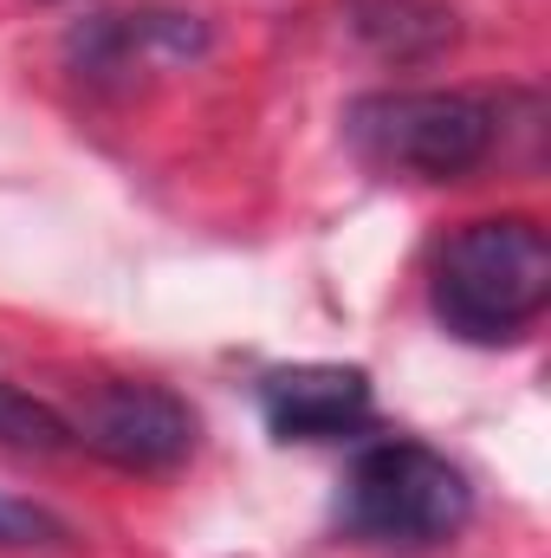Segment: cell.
<instances>
[{
  "label": "cell",
  "instance_id": "6da1fadb",
  "mask_svg": "<svg viewBox=\"0 0 551 558\" xmlns=\"http://www.w3.org/2000/svg\"><path fill=\"white\" fill-rule=\"evenodd\" d=\"M428 305L461 344H513L551 305V241L526 215L467 221L434 247Z\"/></svg>",
  "mask_w": 551,
  "mask_h": 558
},
{
  "label": "cell",
  "instance_id": "7a4b0ae2",
  "mask_svg": "<svg viewBox=\"0 0 551 558\" xmlns=\"http://www.w3.org/2000/svg\"><path fill=\"white\" fill-rule=\"evenodd\" d=\"M351 143L370 169L454 182L474 175L500 143V105L480 92H370L351 105Z\"/></svg>",
  "mask_w": 551,
  "mask_h": 558
},
{
  "label": "cell",
  "instance_id": "3957f363",
  "mask_svg": "<svg viewBox=\"0 0 551 558\" xmlns=\"http://www.w3.org/2000/svg\"><path fill=\"white\" fill-rule=\"evenodd\" d=\"M474 520V487L467 474L409 435L370 441L351 461L344 481V526L357 539H383V546H448L461 526Z\"/></svg>",
  "mask_w": 551,
  "mask_h": 558
},
{
  "label": "cell",
  "instance_id": "277c9868",
  "mask_svg": "<svg viewBox=\"0 0 551 558\" xmlns=\"http://www.w3.org/2000/svg\"><path fill=\"white\" fill-rule=\"evenodd\" d=\"M72 435L91 454H105L111 468L169 474L195 454V410L162 384H105V390H91Z\"/></svg>",
  "mask_w": 551,
  "mask_h": 558
},
{
  "label": "cell",
  "instance_id": "5b68a950",
  "mask_svg": "<svg viewBox=\"0 0 551 558\" xmlns=\"http://www.w3.org/2000/svg\"><path fill=\"white\" fill-rule=\"evenodd\" d=\"M260 416L279 441H344L370 428L377 390L357 364H279L260 377Z\"/></svg>",
  "mask_w": 551,
  "mask_h": 558
},
{
  "label": "cell",
  "instance_id": "8992f818",
  "mask_svg": "<svg viewBox=\"0 0 551 558\" xmlns=\"http://www.w3.org/2000/svg\"><path fill=\"white\" fill-rule=\"evenodd\" d=\"M201 46H208V26L188 20V13H111V20H91V26L72 33V52L85 59L91 78L169 72V65L201 59Z\"/></svg>",
  "mask_w": 551,
  "mask_h": 558
},
{
  "label": "cell",
  "instance_id": "52a82bcc",
  "mask_svg": "<svg viewBox=\"0 0 551 558\" xmlns=\"http://www.w3.org/2000/svg\"><path fill=\"white\" fill-rule=\"evenodd\" d=\"M0 441H7V448H33V454L78 448L72 422L59 416L52 403H39L33 390H13V384H0Z\"/></svg>",
  "mask_w": 551,
  "mask_h": 558
},
{
  "label": "cell",
  "instance_id": "ba28073f",
  "mask_svg": "<svg viewBox=\"0 0 551 558\" xmlns=\"http://www.w3.org/2000/svg\"><path fill=\"white\" fill-rule=\"evenodd\" d=\"M65 539H72V526L52 507L0 494V553H46V546H65Z\"/></svg>",
  "mask_w": 551,
  "mask_h": 558
}]
</instances>
